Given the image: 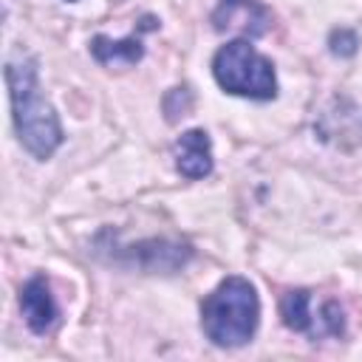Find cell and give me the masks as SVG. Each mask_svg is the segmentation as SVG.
<instances>
[{"label": "cell", "instance_id": "6da1fadb", "mask_svg": "<svg viewBox=\"0 0 362 362\" xmlns=\"http://www.w3.org/2000/svg\"><path fill=\"white\" fill-rule=\"evenodd\" d=\"M6 88L11 102V119L20 144L40 161L51 158L62 144V124L57 110L42 96L37 82V62L31 57L6 62Z\"/></svg>", "mask_w": 362, "mask_h": 362}, {"label": "cell", "instance_id": "7a4b0ae2", "mask_svg": "<svg viewBox=\"0 0 362 362\" xmlns=\"http://www.w3.org/2000/svg\"><path fill=\"white\" fill-rule=\"evenodd\" d=\"M260 322V300L246 277H226L201 303V328L221 348L246 345Z\"/></svg>", "mask_w": 362, "mask_h": 362}, {"label": "cell", "instance_id": "3957f363", "mask_svg": "<svg viewBox=\"0 0 362 362\" xmlns=\"http://www.w3.org/2000/svg\"><path fill=\"white\" fill-rule=\"evenodd\" d=\"M212 76L232 96H246L257 102L277 96L274 65L246 37L229 40L218 48V54L212 57Z\"/></svg>", "mask_w": 362, "mask_h": 362}, {"label": "cell", "instance_id": "277c9868", "mask_svg": "<svg viewBox=\"0 0 362 362\" xmlns=\"http://www.w3.org/2000/svg\"><path fill=\"white\" fill-rule=\"evenodd\" d=\"M280 317L286 328L317 337H342L345 334V317L337 300H325L317 311L311 308V291L291 288L280 300Z\"/></svg>", "mask_w": 362, "mask_h": 362}, {"label": "cell", "instance_id": "5b68a950", "mask_svg": "<svg viewBox=\"0 0 362 362\" xmlns=\"http://www.w3.org/2000/svg\"><path fill=\"white\" fill-rule=\"evenodd\" d=\"M269 23L272 14L260 0H218V8L212 11L215 31H240L243 37H260L266 34Z\"/></svg>", "mask_w": 362, "mask_h": 362}, {"label": "cell", "instance_id": "8992f818", "mask_svg": "<svg viewBox=\"0 0 362 362\" xmlns=\"http://www.w3.org/2000/svg\"><path fill=\"white\" fill-rule=\"evenodd\" d=\"M20 311L25 317V325L34 334H48L57 325L59 308L54 303V294H51V286L45 277L37 274L20 288Z\"/></svg>", "mask_w": 362, "mask_h": 362}, {"label": "cell", "instance_id": "52a82bcc", "mask_svg": "<svg viewBox=\"0 0 362 362\" xmlns=\"http://www.w3.org/2000/svg\"><path fill=\"white\" fill-rule=\"evenodd\" d=\"M175 170L184 178H206L212 173V141L206 130H187L175 141Z\"/></svg>", "mask_w": 362, "mask_h": 362}, {"label": "cell", "instance_id": "ba28073f", "mask_svg": "<svg viewBox=\"0 0 362 362\" xmlns=\"http://www.w3.org/2000/svg\"><path fill=\"white\" fill-rule=\"evenodd\" d=\"M90 54L102 65H136L144 57V45L139 34H130L124 40H107L105 34H96L90 40Z\"/></svg>", "mask_w": 362, "mask_h": 362}, {"label": "cell", "instance_id": "9c48e42d", "mask_svg": "<svg viewBox=\"0 0 362 362\" xmlns=\"http://www.w3.org/2000/svg\"><path fill=\"white\" fill-rule=\"evenodd\" d=\"M356 45H359V37L351 28H334L328 37V48L334 57H354Z\"/></svg>", "mask_w": 362, "mask_h": 362}, {"label": "cell", "instance_id": "30bf717a", "mask_svg": "<svg viewBox=\"0 0 362 362\" xmlns=\"http://www.w3.org/2000/svg\"><path fill=\"white\" fill-rule=\"evenodd\" d=\"M68 3H74V0H68Z\"/></svg>", "mask_w": 362, "mask_h": 362}]
</instances>
